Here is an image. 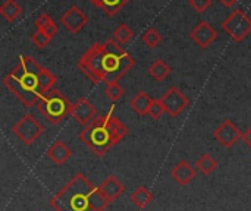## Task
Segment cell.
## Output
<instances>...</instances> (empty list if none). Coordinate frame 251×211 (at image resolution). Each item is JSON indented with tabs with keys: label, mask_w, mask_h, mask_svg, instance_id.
Here are the masks:
<instances>
[{
	"label": "cell",
	"mask_w": 251,
	"mask_h": 211,
	"mask_svg": "<svg viewBox=\"0 0 251 211\" xmlns=\"http://www.w3.org/2000/svg\"><path fill=\"white\" fill-rule=\"evenodd\" d=\"M153 100L147 93L144 91H140L131 101H129V106L132 107V110L140 115V116H147L149 115V110H150V106L153 104Z\"/></svg>",
	"instance_id": "cell-18"
},
{
	"label": "cell",
	"mask_w": 251,
	"mask_h": 211,
	"mask_svg": "<svg viewBox=\"0 0 251 211\" xmlns=\"http://www.w3.org/2000/svg\"><path fill=\"white\" fill-rule=\"evenodd\" d=\"M60 23L72 34H78L87 23H88V16L76 6H71L62 16H60Z\"/></svg>",
	"instance_id": "cell-11"
},
{
	"label": "cell",
	"mask_w": 251,
	"mask_h": 211,
	"mask_svg": "<svg viewBox=\"0 0 251 211\" xmlns=\"http://www.w3.org/2000/svg\"><path fill=\"white\" fill-rule=\"evenodd\" d=\"M94 6L101 9L106 16H115L129 0H90Z\"/></svg>",
	"instance_id": "cell-20"
},
{
	"label": "cell",
	"mask_w": 251,
	"mask_h": 211,
	"mask_svg": "<svg viewBox=\"0 0 251 211\" xmlns=\"http://www.w3.org/2000/svg\"><path fill=\"white\" fill-rule=\"evenodd\" d=\"M218 37H219L218 31L207 21H200L191 31L193 41L201 48H207L215 40H218Z\"/></svg>",
	"instance_id": "cell-13"
},
{
	"label": "cell",
	"mask_w": 251,
	"mask_h": 211,
	"mask_svg": "<svg viewBox=\"0 0 251 211\" xmlns=\"http://www.w3.org/2000/svg\"><path fill=\"white\" fill-rule=\"evenodd\" d=\"M213 137L216 138V141H219V144L225 148H231L237 141H240L243 138V132L240 131V128L231 120V119H225L213 132Z\"/></svg>",
	"instance_id": "cell-10"
},
{
	"label": "cell",
	"mask_w": 251,
	"mask_h": 211,
	"mask_svg": "<svg viewBox=\"0 0 251 211\" xmlns=\"http://www.w3.org/2000/svg\"><path fill=\"white\" fill-rule=\"evenodd\" d=\"M56 76L51 73V70H49L47 68H43L40 75H38V91L40 94H46L47 91L53 90L54 84H56Z\"/></svg>",
	"instance_id": "cell-24"
},
{
	"label": "cell",
	"mask_w": 251,
	"mask_h": 211,
	"mask_svg": "<svg viewBox=\"0 0 251 211\" xmlns=\"http://www.w3.org/2000/svg\"><path fill=\"white\" fill-rule=\"evenodd\" d=\"M99 191L109 203H113L125 192V187L115 176H109L101 182V185L99 187Z\"/></svg>",
	"instance_id": "cell-15"
},
{
	"label": "cell",
	"mask_w": 251,
	"mask_h": 211,
	"mask_svg": "<svg viewBox=\"0 0 251 211\" xmlns=\"http://www.w3.org/2000/svg\"><path fill=\"white\" fill-rule=\"evenodd\" d=\"M113 38L119 43V44H126L134 38V31L126 25V23H121L115 31H113Z\"/></svg>",
	"instance_id": "cell-26"
},
{
	"label": "cell",
	"mask_w": 251,
	"mask_h": 211,
	"mask_svg": "<svg viewBox=\"0 0 251 211\" xmlns=\"http://www.w3.org/2000/svg\"><path fill=\"white\" fill-rule=\"evenodd\" d=\"M235 1H238V0H219V3H221L222 6H225V7H231V6H234V4H235Z\"/></svg>",
	"instance_id": "cell-33"
},
{
	"label": "cell",
	"mask_w": 251,
	"mask_h": 211,
	"mask_svg": "<svg viewBox=\"0 0 251 211\" xmlns=\"http://www.w3.org/2000/svg\"><path fill=\"white\" fill-rule=\"evenodd\" d=\"M141 40H143V43H146L150 48H154V47H157L159 44H160V41H162V35H160V32L156 29V28H149L143 35H141Z\"/></svg>",
	"instance_id": "cell-27"
},
{
	"label": "cell",
	"mask_w": 251,
	"mask_h": 211,
	"mask_svg": "<svg viewBox=\"0 0 251 211\" xmlns=\"http://www.w3.org/2000/svg\"><path fill=\"white\" fill-rule=\"evenodd\" d=\"M34 23H35V28H37V29L46 32V34H47L49 37H51V38L57 34V25H56V22L51 19V16L47 15V13H40V16L35 19Z\"/></svg>",
	"instance_id": "cell-22"
},
{
	"label": "cell",
	"mask_w": 251,
	"mask_h": 211,
	"mask_svg": "<svg viewBox=\"0 0 251 211\" xmlns=\"http://www.w3.org/2000/svg\"><path fill=\"white\" fill-rule=\"evenodd\" d=\"M222 29L228 32V35L235 41L241 43L247 35L251 32V18L243 10V9H235L222 23Z\"/></svg>",
	"instance_id": "cell-7"
},
{
	"label": "cell",
	"mask_w": 251,
	"mask_h": 211,
	"mask_svg": "<svg viewBox=\"0 0 251 211\" xmlns=\"http://www.w3.org/2000/svg\"><path fill=\"white\" fill-rule=\"evenodd\" d=\"M12 132L15 137L25 145H32L44 132V126L31 115L25 113L21 119L13 125Z\"/></svg>",
	"instance_id": "cell-8"
},
{
	"label": "cell",
	"mask_w": 251,
	"mask_h": 211,
	"mask_svg": "<svg viewBox=\"0 0 251 211\" xmlns=\"http://www.w3.org/2000/svg\"><path fill=\"white\" fill-rule=\"evenodd\" d=\"M31 41L35 44V47H38L41 50V48H44L51 41V37H49L46 32H43L40 29H35V32L31 35Z\"/></svg>",
	"instance_id": "cell-29"
},
{
	"label": "cell",
	"mask_w": 251,
	"mask_h": 211,
	"mask_svg": "<svg viewBox=\"0 0 251 211\" xmlns=\"http://www.w3.org/2000/svg\"><path fill=\"white\" fill-rule=\"evenodd\" d=\"M174 181L176 184H179L181 187H187L190 182L194 181V178L197 176V170L187 162V160H181L171 172Z\"/></svg>",
	"instance_id": "cell-14"
},
{
	"label": "cell",
	"mask_w": 251,
	"mask_h": 211,
	"mask_svg": "<svg viewBox=\"0 0 251 211\" xmlns=\"http://www.w3.org/2000/svg\"><path fill=\"white\" fill-rule=\"evenodd\" d=\"M131 203L138 209V210H144L151 201H153V194L146 188V187H138L129 197Z\"/></svg>",
	"instance_id": "cell-21"
},
{
	"label": "cell",
	"mask_w": 251,
	"mask_h": 211,
	"mask_svg": "<svg viewBox=\"0 0 251 211\" xmlns=\"http://www.w3.org/2000/svg\"><path fill=\"white\" fill-rule=\"evenodd\" d=\"M241 140L244 141V144H246L249 148H251V128H249L247 131L243 132V138H241Z\"/></svg>",
	"instance_id": "cell-32"
},
{
	"label": "cell",
	"mask_w": 251,
	"mask_h": 211,
	"mask_svg": "<svg viewBox=\"0 0 251 211\" xmlns=\"http://www.w3.org/2000/svg\"><path fill=\"white\" fill-rule=\"evenodd\" d=\"M79 140L93 151L96 157H103L113 145V140L107 129V116H97L81 132Z\"/></svg>",
	"instance_id": "cell-4"
},
{
	"label": "cell",
	"mask_w": 251,
	"mask_h": 211,
	"mask_svg": "<svg viewBox=\"0 0 251 211\" xmlns=\"http://www.w3.org/2000/svg\"><path fill=\"white\" fill-rule=\"evenodd\" d=\"M54 211H104L110 204L82 173L75 175L50 201Z\"/></svg>",
	"instance_id": "cell-1"
},
{
	"label": "cell",
	"mask_w": 251,
	"mask_h": 211,
	"mask_svg": "<svg viewBox=\"0 0 251 211\" xmlns=\"http://www.w3.org/2000/svg\"><path fill=\"white\" fill-rule=\"evenodd\" d=\"M103 59L106 69V84L118 82L135 65V59L126 53L115 38H109L106 43H103Z\"/></svg>",
	"instance_id": "cell-3"
},
{
	"label": "cell",
	"mask_w": 251,
	"mask_h": 211,
	"mask_svg": "<svg viewBox=\"0 0 251 211\" xmlns=\"http://www.w3.org/2000/svg\"><path fill=\"white\" fill-rule=\"evenodd\" d=\"M160 101L163 103L166 113H168L169 116H172V117L179 116V115L187 109V106L190 104L188 97H187L178 87H171V88L160 97Z\"/></svg>",
	"instance_id": "cell-9"
},
{
	"label": "cell",
	"mask_w": 251,
	"mask_h": 211,
	"mask_svg": "<svg viewBox=\"0 0 251 211\" xmlns=\"http://www.w3.org/2000/svg\"><path fill=\"white\" fill-rule=\"evenodd\" d=\"M71 116H72L79 125L87 126L90 122H93V120L97 117V109L93 106V103H91L88 98L82 97V98H79L76 103L72 104Z\"/></svg>",
	"instance_id": "cell-12"
},
{
	"label": "cell",
	"mask_w": 251,
	"mask_h": 211,
	"mask_svg": "<svg viewBox=\"0 0 251 211\" xmlns=\"http://www.w3.org/2000/svg\"><path fill=\"white\" fill-rule=\"evenodd\" d=\"M21 12H22V7L15 0H4L0 6V15L7 22H13L21 15Z\"/></svg>",
	"instance_id": "cell-23"
},
{
	"label": "cell",
	"mask_w": 251,
	"mask_h": 211,
	"mask_svg": "<svg viewBox=\"0 0 251 211\" xmlns=\"http://www.w3.org/2000/svg\"><path fill=\"white\" fill-rule=\"evenodd\" d=\"M104 94L115 103V101H118V100L125 94V91H124V88H122L118 82H112V84H107V85H106Z\"/></svg>",
	"instance_id": "cell-28"
},
{
	"label": "cell",
	"mask_w": 251,
	"mask_h": 211,
	"mask_svg": "<svg viewBox=\"0 0 251 211\" xmlns=\"http://www.w3.org/2000/svg\"><path fill=\"white\" fill-rule=\"evenodd\" d=\"M106 116H107V129L110 132V137L113 140V144H116V142H119L121 140H124L126 137L128 128L116 116H113V107L110 109V112Z\"/></svg>",
	"instance_id": "cell-17"
},
{
	"label": "cell",
	"mask_w": 251,
	"mask_h": 211,
	"mask_svg": "<svg viewBox=\"0 0 251 211\" xmlns=\"http://www.w3.org/2000/svg\"><path fill=\"white\" fill-rule=\"evenodd\" d=\"M37 109L51 125H59L71 115L72 104L62 91L53 88L41 95Z\"/></svg>",
	"instance_id": "cell-5"
},
{
	"label": "cell",
	"mask_w": 251,
	"mask_h": 211,
	"mask_svg": "<svg viewBox=\"0 0 251 211\" xmlns=\"http://www.w3.org/2000/svg\"><path fill=\"white\" fill-rule=\"evenodd\" d=\"M188 1H190V6L199 13H204L212 4V0H188Z\"/></svg>",
	"instance_id": "cell-31"
},
{
	"label": "cell",
	"mask_w": 251,
	"mask_h": 211,
	"mask_svg": "<svg viewBox=\"0 0 251 211\" xmlns=\"http://www.w3.org/2000/svg\"><path fill=\"white\" fill-rule=\"evenodd\" d=\"M78 69L93 82L100 84L106 79L103 43H94L78 60Z\"/></svg>",
	"instance_id": "cell-6"
},
{
	"label": "cell",
	"mask_w": 251,
	"mask_h": 211,
	"mask_svg": "<svg viewBox=\"0 0 251 211\" xmlns=\"http://www.w3.org/2000/svg\"><path fill=\"white\" fill-rule=\"evenodd\" d=\"M171 72H172L171 66H169L165 60H162V59L154 60V62L150 65V68H149V75H150L154 81H157V82L165 81V79L171 75Z\"/></svg>",
	"instance_id": "cell-19"
},
{
	"label": "cell",
	"mask_w": 251,
	"mask_h": 211,
	"mask_svg": "<svg viewBox=\"0 0 251 211\" xmlns=\"http://www.w3.org/2000/svg\"><path fill=\"white\" fill-rule=\"evenodd\" d=\"M43 66L32 56H21L19 63L3 78V85L26 107L37 106L41 94L38 91V75Z\"/></svg>",
	"instance_id": "cell-2"
},
{
	"label": "cell",
	"mask_w": 251,
	"mask_h": 211,
	"mask_svg": "<svg viewBox=\"0 0 251 211\" xmlns=\"http://www.w3.org/2000/svg\"><path fill=\"white\" fill-rule=\"evenodd\" d=\"M197 166V170H200L203 175H210L212 172H215L218 169V162L209 154V153H204L196 163Z\"/></svg>",
	"instance_id": "cell-25"
},
{
	"label": "cell",
	"mask_w": 251,
	"mask_h": 211,
	"mask_svg": "<svg viewBox=\"0 0 251 211\" xmlns=\"http://www.w3.org/2000/svg\"><path fill=\"white\" fill-rule=\"evenodd\" d=\"M72 150L63 142V141H56L53 145L47 150V157L50 162H53L57 166L65 164L71 157H72Z\"/></svg>",
	"instance_id": "cell-16"
},
{
	"label": "cell",
	"mask_w": 251,
	"mask_h": 211,
	"mask_svg": "<svg viewBox=\"0 0 251 211\" xmlns=\"http://www.w3.org/2000/svg\"><path fill=\"white\" fill-rule=\"evenodd\" d=\"M165 112H166V110H165V106H163V103H162L160 98H159V100H153V104L150 106V110H149V115H147V116H150L151 119L157 120V119L162 117V115H163Z\"/></svg>",
	"instance_id": "cell-30"
}]
</instances>
